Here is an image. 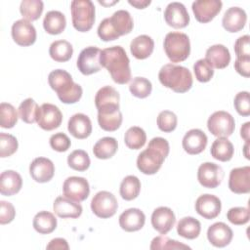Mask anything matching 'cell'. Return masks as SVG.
<instances>
[{"mask_svg": "<svg viewBox=\"0 0 250 250\" xmlns=\"http://www.w3.org/2000/svg\"><path fill=\"white\" fill-rule=\"evenodd\" d=\"M100 62L109 72L112 80L126 84L131 80L130 60L121 46H112L101 51Z\"/></svg>", "mask_w": 250, "mask_h": 250, "instance_id": "6da1fadb", "label": "cell"}, {"mask_svg": "<svg viewBox=\"0 0 250 250\" xmlns=\"http://www.w3.org/2000/svg\"><path fill=\"white\" fill-rule=\"evenodd\" d=\"M169 143L161 137H155L148 143L137 158L138 169L146 175H153L161 168L164 159L169 154Z\"/></svg>", "mask_w": 250, "mask_h": 250, "instance_id": "7a4b0ae2", "label": "cell"}, {"mask_svg": "<svg viewBox=\"0 0 250 250\" xmlns=\"http://www.w3.org/2000/svg\"><path fill=\"white\" fill-rule=\"evenodd\" d=\"M50 87L57 93L59 100L63 104L77 103L83 94L81 86L74 83L71 75L64 69H55L49 73Z\"/></svg>", "mask_w": 250, "mask_h": 250, "instance_id": "3957f363", "label": "cell"}, {"mask_svg": "<svg viewBox=\"0 0 250 250\" xmlns=\"http://www.w3.org/2000/svg\"><path fill=\"white\" fill-rule=\"evenodd\" d=\"M160 83L176 93H186L192 86L191 72L185 66L167 63L163 65L158 73Z\"/></svg>", "mask_w": 250, "mask_h": 250, "instance_id": "277c9868", "label": "cell"}, {"mask_svg": "<svg viewBox=\"0 0 250 250\" xmlns=\"http://www.w3.org/2000/svg\"><path fill=\"white\" fill-rule=\"evenodd\" d=\"M165 54L172 62H181L187 60L190 54V42L186 33L169 32L163 42Z\"/></svg>", "mask_w": 250, "mask_h": 250, "instance_id": "5b68a950", "label": "cell"}, {"mask_svg": "<svg viewBox=\"0 0 250 250\" xmlns=\"http://www.w3.org/2000/svg\"><path fill=\"white\" fill-rule=\"evenodd\" d=\"M73 27L80 31H89L95 22V6L91 0H73L70 3Z\"/></svg>", "mask_w": 250, "mask_h": 250, "instance_id": "8992f818", "label": "cell"}, {"mask_svg": "<svg viewBox=\"0 0 250 250\" xmlns=\"http://www.w3.org/2000/svg\"><path fill=\"white\" fill-rule=\"evenodd\" d=\"M207 128L212 135L218 138H228L234 131V118L227 111H215L207 120Z\"/></svg>", "mask_w": 250, "mask_h": 250, "instance_id": "52a82bcc", "label": "cell"}, {"mask_svg": "<svg viewBox=\"0 0 250 250\" xmlns=\"http://www.w3.org/2000/svg\"><path fill=\"white\" fill-rule=\"evenodd\" d=\"M118 208L116 197L109 191L97 192L91 200L92 212L99 218L107 219L112 217Z\"/></svg>", "mask_w": 250, "mask_h": 250, "instance_id": "ba28073f", "label": "cell"}, {"mask_svg": "<svg viewBox=\"0 0 250 250\" xmlns=\"http://www.w3.org/2000/svg\"><path fill=\"white\" fill-rule=\"evenodd\" d=\"M101 50L95 46H89L83 49L77 58V67L84 75H91L102 69L100 62Z\"/></svg>", "mask_w": 250, "mask_h": 250, "instance_id": "9c48e42d", "label": "cell"}, {"mask_svg": "<svg viewBox=\"0 0 250 250\" xmlns=\"http://www.w3.org/2000/svg\"><path fill=\"white\" fill-rule=\"evenodd\" d=\"M62 121V114L60 108L52 104H43L38 110L36 122L45 131H52L60 127Z\"/></svg>", "mask_w": 250, "mask_h": 250, "instance_id": "30bf717a", "label": "cell"}, {"mask_svg": "<svg viewBox=\"0 0 250 250\" xmlns=\"http://www.w3.org/2000/svg\"><path fill=\"white\" fill-rule=\"evenodd\" d=\"M63 195L76 201H84L90 193V186L88 181L83 177H68L62 185Z\"/></svg>", "mask_w": 250, "mask_h": 250, "instance_id": "8fae6325", "label": "cell"}, {"mask_svg": "<svg viewBox=\"0 0 250 250\" xmlns=\"http://www.w3.org/2000/svg\"><path fill=\"white\" fill-rule=\"evenodd\" d=\"M224 179V171L221 166L213 162L202 163L197 170L199 184L207 188H217Z\"/></svg>", "mask_w": 250, "mask_h": 250, "instance_id": "7c38bea8", "label": "cell"}, {"mask_svg": "<svg viewBox=\"0 0 250 250\" xmlns=\"http://www.w3.org/2000/svg\"><path fill=\"white\" fill-rule=\"evenodd\" d=\"M222 6L223 3L220 0H198L192 3L191 9L196 21L206 23L221 12Z\"/></svg>", "mask_w": 250, "mask_h": 250, "instance_id": "4fadbf2b", "label": "cell"}, {"mask_svg": "<svg viewBox=\"0 0 250 250\" xmlns=\"http://www.w3.org/2000/svg\"><path fill=\"white\" fill-rule=\"evenodd\" d=\"M13 40L20 46H30L36 41V29L30 21L21 19L16 21L12 25Z\"/></svg>", "mask_w": 250, "mask_h": 250, "instance_id": "5bb4252c", "label": "cell"}, {"mask_svg": "<svg viewBox=\"0 0 250 250\" xmlns=\"http://www.w3.org/2000/svg\"><path fill=\"white\" fill-rule=\"evenodd\" d=\"M166 23L174 28H184L189 23V15L184 4L171 2L164 11Z\"/></svg>", "mask_w": 250, "mask_h": 250, "instance_id": "9a60e30c", "label": "cell"}, {"mask_svg": "<svg viewBox=\"0 0 250 250\" xmlns=\"http://www.w3.org/2000/svg\"><path fill=\"white\" fill-rule=\"evenodd\" d=\"M221 209V200L213 194H202L195 201V211L207 220H212L218 217Z\"/></svg>", "mask_w": 250, "mask_h": 250, "instance_id": "2e32d148", "label": "cell"}, {"mask_svg": "<svg viewBox=\"0 0 250 250\" xmlns=\"http://www.w3.org/2000/svg\"><path fill=\"white\" fill-rule=\"evenodd\" d=\"M29 174L37 183H47L54 177L55 165L46 157H36L29 165Z\"/></svg>", "mask_w": 250, "mask_h": 250, "instance_id": "e0dca14e", "label": "cell"}, {"mask_svg": "<svg viewBox=\"0 0 250 250\" xmlns=\"http://www.w3.org/2000/svg\"><path fill=\"white\" fill-rule=\"evenodd\" d=\"M229 189L237 194L249 193L250 191V167L243 166L234 168L229 173Z\"/></svg>", "mask_w": 250, "mask_h": 250, "instance_id": "ac0fdd59", "label": "cell"}, {"mask_svg": "<svg viewBox=\"0 0 250 250\" xmlns=\"http://www.w3.org/2000/svg\"><path fill=\"white\" fill-rule=\"evenodd\" d=\"M175 223V214L169 207H158L151 214V225L160 234L169 232L173 229Z\"/></svg>", "mask_w": 250, "mask_h": 250, "instance_id": "d6986e66", "label": "cell"}, {"mask_svg": "<svg viewBox=\"0 0 250 250\" xmlns=\"http://www.w3.org/2000/svg\"><path fill=\"white\" fill-rule=\"evenodd\" d=\"M122 119L119 106H108L98 109V122L100 127L104 131H116L121 126Z\"/></svg>", "mask_w": 250, "mask_h": 250, "instance_id": "ffe728a7", "label": "cell"}, {"mask_svg": "<svg viewBox=\"0 0 250 250\" xmlns=\"http://www.w3.org/2000/svg\"><path fill=\"white\" fill-rule=\"evenodd\" d=\"M208 143L206 134L200 129H191L183 138V148L188 154L194 155L202 152Z\"/></svg>", "mask_w": 250, "mask_h": 250, "instance_id": "44dd1931", "label": "cell"}, {"mask_svg": "<svg viewBox=\"0 0 250 250\" xmlns=\"http://www.w3.org/2000/svg\"><path fill=\"white\" fill-rule=\"evenodd\" d=\"M233 232L231 229L223 222L211 225L207 230V238L215 247H225L229 245L232 239Z\"/></svg>", "mask_w": 250, "mask_h": 250, "instance_id": "7402d4cb", "label": "cell"}, {"mask_svg": "<svg viewBox=\"0 0 250 250\" xmlns=\"http://www.w3.org/2000/svg\"><path fill=\"white\" fill-rule=\"evenodd\" d=\"M246 21L247 15L242 8L230 7L225 12L222 20V24L227 31L234 33L243 29Z\"/></svg>", "mask_w": 250, "mask_h": 250, "instance_id": "603a6c76", "label": "cell"}, {"mask_svg": "<svg viewBox=\"0 0 250 250\" xmlns=\"http://www.w3.org/2000/svg\"><path fill=\"white\" fill-rule=\"evenodd\" d=\"M53 209L56 215L60 218L76 219L82 214V206L66 196H58L54 203Z\"/></svg>", "mask_w": 250, "mask_h": 250, "instance_id": "cb8c5ba5", "label": "cell"}, {"mask_svg": "<svg viewBox=\"0 0 250 250\" xmlns=\"http://www.w3.org/2000/svg\"><path fill=\"white\" fill-rule=\"evenodd\" d=\"M145 223L146 216L138 208L127 209L119 216V226L128 232L140 230L145 226Z\"/></svg>", "mask_w": 250, "mask_h": 250, "instance_id": "d4e9b609", "label": "cell"}, {"mask_svg": "<svg viewBox=\"0 0 250 250\" xmlns=\"http://www.w3.org/2000/svg\"><path fill=\"white\" fill-rule=\"evenodd\" d=\"M67 130L76 139H86L92 133V122L86 114L75 113L68 120Z\"/></svg>", "mask_w": 250, "mask_h": 250, "instance_id": "484cf974", "label": "cell"}, {"mask_svg": "<svg viewBox=\"0 0 250 250\" xmlns=\"http://www.w3.org/2000/svg\"><path fill=\"white\" fill-rule=\"evenodd\" d=\"M205 60L214 68L223 69L227 67L230 62V54L229 49L222 45L216 44L209 47L205 54Z\"/></svg>", "mask_w": 250, "mask_h": 250, "instance_id": "4316f807", "label": "cell"}, {"mask_svg": "<svg viewBox=\"0 0 250 250\" xmlns=\"http://www.w3.org/2000/svg\"><path fill=\"white\" fill-rule=\"evenodd\" d=\"M22 186L21 175L14 170H6L0 175V192L5 196L18 193Z\"/></svg>", "mask_w": 250, "mask_h": 250, "instance_id": "83f0119b", "label": "cell"}, {"mask_svg": "<svg viewBox=\"0 0 250 250\" xmlns=\"http://www.w3.org/2000/svg\"><path fill=\"white\" fill-rule=\"evenodd\" d=\"M154 49V42L148 35H139L131 41L130 51L133 57L138 60H145L148 58Z\"/></svg>", "mask_w": 250, "mask_h": 250, "instance_id": "f1b7e54d", "label": "cell"}, {"mask_svg": "<svg viewBox=\"0 0 250 250\" xmlns=\"http://www.w3.org/2000/svg\"><path fill=\"white\" fill-rule=\"evenodd\" d=\"M108 19L113 30L118 36L129 34L133 29V19L126 10H118Z\"/></svg>", "mask_w": 250, "mask_h": 250, "instance_id": "f546056e", "label": "cell"}, {"mask_svg": "<svg viewBox=\"0 0 250 250\" xmlns=\"http://www.w3.org/2000/svg\"><path fill=\"white\" fill-rule=\"evenodd\" d=\"M66 26L64 15L60 11H49L43 20V27L45 31L52 35L62 33Z\"/></svg>", "mask_w": 250, "mask_h": 250, "instance_id": "4dcf8cb0", "label": "cell"}, {"mask_svg": "<svg viewBox=\"0 0 250 250\" xmlns=\"http://www.w3.org/2000/svg\"><path fill=\"white\" fill-rule=\"evenodd\" d=\"M234 148L230 141L228 140V138H218L216 139L210 149V153L213 158L219 160V161H229L233 156Z\"/></svg>", "mask_w": 250, "mask_h": 250, "instance_id": "1f68e13d", "label": "cell"}, {"mask_svg": "<svg viewBox=\"0 0 250 250\" xmlns=\"http://www.w3.org/2000/svg\"><path fill=\"white\" fill-rule=\"evenodd\" d=\"M32 225L37 232L41 234H48L56 229L57 219L51 212L40 211L34 216Z\"/></svg>", "mask_w": 250, "mask_h": 250, "instance_id": "d6a6232c", "label": "cell"}, {"mask_svg": "<svg viewBox=\"0 0 250 250\" xmlns=\"http://www.w3.org/2000/svg\"><path fill=\"white\" fill-rule=\"evenodd\" d=\"M201 230V224L193 217H184L177 224V232L187 239L196 238Z\"/></svg>", "mask_w": 250, "mask_h": 250, "instance_id": "836d02e7", "label": "cell"}, {"mask_svg": "<svg viewBox=\"0 0 250 250\" xmlns=\"http://www.w3.org/2000/svg\"><path fill=\"white\" fill-rule=\"evenodd\" d=\"M117 148L118 144L114 138L104 137L95 144L93 153L99 159H108L116 153Z\"/></svg>", "mask_w": 250, "mask_h": 250, "instance_id": "e575fe53", "label": "cell"}, {"mask_svg": "<svg viewBox=\"0 0 250 250\" xmlns=\"http://www.w3.org/2000/svg\"><path fill=\"white\" fill-rule=\"evenodd\" d=\"M73 54L72 45L66 40L54 41L49 48L50 57L58 62H64L70 60Z\"/></svg>", "mask_w": 250, "mask_h": 250, "instance_id": "d590c367", "label": "cell"}, {"mask_svg": "<svg viewBox=\"0 0 250 250\" xmlns=\"http://www.w3.org/2000/svg\"><path fill=\"white\" fill-rule=\"evenodd\" d=\"M141 191V182L138 179V177L129 175L125 177L121 184H120V188L119 192L120 195L123 199L130 201L138 197Z\"/></svg>", "mask_w": 250, "mask_h": 250, "instance_id": "8d00e7d4", "label": "cell"}, {"mask_svg": "<svg viewBox=\"0 0 250 250\" xmlns=\"http://www.w3.org/2000/svg\"><path fill=\"white\" fill-rule=\"evenodd\" d=\"M44 9L41 0H22L20 6V12L24 20L28 21H36L40 18Z\"/></svg>", "mask_w": 250, "mask_h": 250, "instance_id": "74e56055", "label": "cell"}, {"mask_svg": "<svg viewBox=\"0 0 250 250\" xmlns=\"http://www.w3.org/2000/svg\"><path fill=\"white\" fill-rule=\"evenodd\" d=\"M146 141V134L141 127H130L124 136L125 145L131 149H140L143 147Z\"/></svg>", "mask_w": 250, "mask_h": 250, "instance_id": "f35d334b", "label": "cell"}, {"mask_svg": "<svg viewBox=\"0 0 250 250\" xmlns=\"http://www.w3.org/2000/svg\"><path fill=\"white\" fill-rule=\"evenodd\" d=\"M119 93L111 86L102 87L95 96V104L99 108L107 104H119Z\"/></svg>", "mask_w": 250, "mask_h": 250, "instance_id": "ab89813d", "label": "cell"}, {"mask_svg": "<svg viewBox=\"0 0 250 250\" xmlns=\"http://www.w3.org/2000/svg\"><path fill=\"white\" fill-rule=\"evenodd\" d=\"M38 110L39 106L36 102L31 98H27L21 103L19 106V115L23 122L31 124L36 121Z\"/></svg>", "mask_w": 250, "mask_h": 250, "instance_id": "60d3db41", "label": "cell"}, {"mask_svg": "<svg viewBox=\"0 0 250 250\" xmlns=\"http://www.w3.org/2000/svg\"><path fill=\"white\" fill-rule=\"evenodd\" d=\"M90 163V157L83 149H75L67 156L68 166L75 171H86L89 168Z\"/></svg>", "mask_w": 250, "mask_h": 250, "instance_id": "b9f144b4", "label": "cell"}, {"mask_svg": "<svg viewBox=\"0 0 250 250\" xmlns=\"http://www.w3.org/2000/svg\"><path fill=\"white\" fill-rule=\"evenodd\" d=\"M129 90L134 97L145 99L150 95L152 85L151 82L145 77H135L129 85Z\"/></svg>", "mask_w": 250, "mask_h": 250, "instance_id": "7bdbcfd3", "label": "cell"}, {"mask_svg": "<svg viewBox=\"0 0 250 250\" xmlns=\"http://www.w3.org/2000/svg\"><path fill=\"white\" fill-rule=\"evenodd\" d=\"M18 121V113L16 108L8 103L0 104V126L2 128H13Z\"/></svg>", "mask_w": 250, "mask_h": 250, "instance_id": "ee69618b", "label": "cell"}, {"mask_svg": "<svg viewBox=\"0 0 250 250\" xmlns=\"http://www.w3.org/2000/svg\"><path fill=\"white\" fill-rule=\"evenodd\" d=\"M149 248L151 250H159V249H190L189 246L181 243L177 240L170 239L166 236H156L152 239Z\"/></svg>", "mask_w": 250, "mask_h": 250, "instance_id": "f6af8a7d", "label": "cell"}, {"mask_svg": "<svg viewBox=\"0 0 250 250\" xmlns=\"http://www.w3.org/2000/svg\"><path fill=\"white\" fill-rule=\"evenodd\" d=\"M19 144L16 137L7 133H0V157H8L18 149Z\"/></svg>", "mask_w": 250, "mask_h": 250, "instance_id": "bcb514c9", "label": "cell"}, {"mask_svg": "<svg viewBox=\"0 0 250 250\" xmlns=\"http://www.w3.org/2000/svg\"><path fill=\"white\" fill-rule=\"evenodd\" d=\"M193 72L195 78L202 83L210 81L214 75L213 67L207 62L205 59H200L195 62L193 64Z\"/></svg>", "mask_w": 250, "mask_h": 250, "instance_id": "7dc6e473", "label": "cell"}, {"mask_svg": "<svg viewBox=\"0 0 250 250\" xmlns=\"http://www.w3.org/2000/svg\"><path fill=\"white\" fill-rule=\"evenodd\" d=\"M178 118L176 114L170 110H163L157 116V126L159 130L165 133L174 131L177 127Z\"/></svg>", "mask_w": 250, "mask_h": 250, "instance_id": "c3c4849f", "label": "cell"}, {"mask_svg": "<svg viewBox=\"0 0 250 250\" xmlns=\"http://www.w3.org/2000/svg\"><path fill=\"white\" fill-rule=\"evenodd\" d=\"M227 218L233 225H245L249 222L250 211L247 207H232L228 211Z\"/></svg>", "mask_w": 250, "mask_h": 250, "instance_id": "681fc988", "label": "cell"}, {"mask_svg": "<svg viewBox=\"0 0 250 250\" xmlns=\"http://www.w3.org/2000/svg\"><path fill=\"white\" fill-rule=\"evenodd\" d=\"M233 105L237 113L241 116L250 115V100L249 93L247 91H242L236 94L233 101Z\"/></svg>", "mask_w": 250, "mask_h": 250, "instance_id": "f907efd6", "label": "cell"}, {"mask_svg": "<svg viewBox=\"0 0 250 250\" xmlns=\"http://www.w3.org/2000/svg\"><path fill=\"white\" fill-rule=\"evenodd\" d=\"M49 142H50L51 147L54 150L59 151V152L66 151L70 147V145H71L69 138L64 133H62V132L52 135Z\"/></svg>", "mask_w": 250, "mask_h": 250, "instance_id": "816d5d0a", "label": "cell"}, {"mask_svg": "<svg viewBox=\"0 0 250 250\" xmlns=\"http://www.w3.org/2000/svg\"><path fill=\"white\" fill-rule=\"evenodd\" d=\"M98 35L99 37L103 40V41H112V40H116L118 39V35L115 33V31L113 30L110 22H109V19L105 18L104 20H103L101 21V23L98 26Z\"/></svg>", "mask_w": 250, "mask_h": 250, "instance_id": "f5cc1de1", "label": "cell"}, {"mask_svg": "<svg viewBox=\"0 0 250 250\" xmlns=\"http://www.w3.org/2000/svg\"><path fill=\"white\" fill-rule=\"evenodd\" d=\"M16 216V210L12 203L1 200L0 201V224L5 225L11 223Z\"/></svg>", "mask_w": 250, "mask_h": 250, "instance_id": "db71d44e", "label": "cell"}, {"mask_svg": "<svg viewBox=\"0 0 250 250\" xmlns=\"http://www.w3.org/2000/svg\"><path fill=\"white\" fill-rule=\"evenodd\" d=\"M249 35H243L236 39L234 43V52L236 58H247L250 57V45Z\"/></svg>", "mask_w": 250, "mask_h": 250, "instance_id": "11a10c76", "label": "cell"}, {"mask_svg": "<svg viewBox=\"0 0 250 250\" xmlns=\"http://www.w3.org/2000/svg\"><path fill=\"white\" fill-rule=\"evenodd\" d=\"M234 68L241 76L248 78L250 76V57L236 58L234 62Z\"/></svg>", "mask_w": 250, "mask_h": 250, "instance_id": "9f6ffc18", "label": "cell"}, {"mask_svg": "<svg viewBox=\"0 0 250 250\" xmlns=\"http://www.w3.org/2000/svg\"><path fill=\"white\" fill-rule=\"evenodd\" d=\"M47 249H64V250H67L69 248L68 244H67V241L64 239V238H61V237H58V238H54L52 239L49 244L47 245L46 247Z\"/></svg>", "mask_w": 250, "mask_h": 250, "instance_id": "6f0895ef", "label": "cell"}, {"mask_svg": "<svg viewBox=\"0 0 250 250\" xmlns=\"http://www.w3.org/2000/svg\"><path fill=\"white\" fill-rule=\"evenodd\" d=\"M250 122L244 123L240 128V136L245 142H249V136H250Z\"/></svg>", "mask_w": 250, "mask_h": 250, "instance_id": "680465c9", "label": "cell"}, {"mask_svg": "<svg viewBox=\"0 0 250 250\" xmlns=\"http://www.w3.org/2000/svg\"><path fill=\"white\" fill-rule=\"evenodd\" d=\"M128 3L130 4V5H132V6H134V7H136L137 9H145L146 6H148L151 2H150V0H142V1H140V0H129L128 1Z\"/></svg>", "mask_w": 250, "mask_h": 250, "instance_id": "91938a15", "label": "cell"}, {"mask_svg": "<svg viewBox=\"0 0 250 250\" xmlns=\"http://www.w3.org/2000/svg\"><path fill=\"white\" fill-rule=\"evenodd\" d=\"M248 147H249V142H246L244 146H243V152H244V155L247 159H250L249 157V153H248Z\"/></svg>", "mask_w": 250, "mask_h": 250, "instance_id": "94428289", "label": "cell"}]
</instances>
